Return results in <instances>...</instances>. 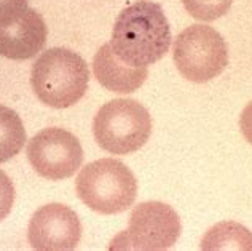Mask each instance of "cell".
I'll use <instances>...</instances> for the list:
<instances>
[{"instance_id": "obj_15", "label": "cell", "mask_w": 252, "mask_h": 251, "mask_svg": "<svg viewBox=\"0 0 252 251\" xmlns=\"http://www.w3.org/2000/svg\"><path fill=\"white\" fill-rule=\"evenodd\" d=\"M29 0H0V26L13 23L28 10Z\"/></svg>"}, {"instance_id": "obj_7", "label": "cell", "mask_w": 252, "mask_h": 251, "mask_svg": "<svg viewBox=\"0 0 252 251\" xmlns=\"http://www.w3.org/2000/svg\"><path fill=\"white\" fill-rule=\"evenodd\" d=\"M28 158L37 175L51 181L74 176L82 167L83 149L75 135L63 128H45L28 144Z\"/></svg>"}, {"instance_id": "obj_9", "label": "cell", "mask_w": 252, "mask_h": 251, "mask_svg": "<svg viewBox=\"0 0 252 251\" xmlns=\"http://www.w3.org/2000/svg\"><path fill=\"white\" fill-rule=\"evenodd\" d=\"M46 26L40 13L28 8L15 21L0 26V55L15 61L35 56L45 47Z\"/></svg>"}, {"instance_id": "obj_1", "label": "cell", "mask_w": 252, "mask_h": 251, "mask_svg": "<svg viewBox=\"0 0 252 251\" xmlns=\"http://www.w3.org/2000/svg\"><path fill=\"white\" fill-rule=\"evenodd\" d=\"M171 38V26L161 5L139 0L118 15L110 47L123 63L149 68L169 51Z\"/></svg>"}, {"instance_id": "obj_12", "label": "cell", "mask_w": 252, "mask_h": 251, "mask_svg": "<svg viewBox=\"0 0 252 251\" xmlns=\"http://www.w3.org/2000/svg\"><path fill=\"white\" fill-rule=\"evenodd\" d=\"M26 130L15 110L0 106V163L8 162L24 147Z\"/></svg>"}, {"instance_id": "obj_5", "label": "cell", "mask_w": 252, "mask_h": 251, "mask_svg": "<svg viewBox=\"0 0 252 251\" xmlns=\"http://www.w3.org/2000/svg\"><path fill=\"white\" fill-rule=\"evenodd\" d=\"M172 56L177 71L195 83L212 80L228 64V48L223 37L203 24L190 26L177 36Z\"/></svg>"}, {"instance_id": "obj_10", "label": "cell", "mask_w": 252, "mask_h": 251, "mask_svg": "<svg viewBox=\"0 0 252 251\" xmlns=\"http://www.w3.org/2000/svg\"><path fill=\"white\" fill-rule=\"evenodd\" d=\"M93 72L104 88L126 95L136 91L145 82L149 68H132L123 63L114 53L110 43H104L93 61Z\"/></svg>"}, {"instance_id": "obj_4", "label": "cell", "mask_w": 252, "mask_h": 251, "mask_svg": "<svg viewBox=\"0 0 252 251\" xmlns=\"http://www.w3.org/2000/svg\"><path fill=\"white\" fill-rule=\"evenodd\" d=\"M93 133L96 143L110 154H132L149 141L152 117L134 100H114L97 110Z\"/></svg>"}, {"instance_id": "obj_13", "label": "cell", "mask_w": 252, "mask_h": 251, "mask_svg": "<svg viewBox=\"0 0 252 251\" xmlns=\"http://www.w3.org/2000/svg\"><path fill=\"white\" fill-rule=\"evenodd\" d=\"M185 10L198 21H214L230 10L233 0H182Z\"/></svg>"}, {"instance_id": "obj_3", "label": "cell", "mask_w": 252, "mask_h": 251, "mask_svg": "<svg viewBox=\"0 0 252 251\" xmlns=\"http://www.w3.org/2000/svg\"><path fill=\"white\" fill-rule=\"evenodd\" d=\"M75 190L78 199L93 211L117 215L134 203L137 181L123 162L101 158L82 168L75 181Z\"/></svg>"}, {"instance_id": "obj_6", "label": "cell", "mask_w": 252, "mask_h": 251, "mask_svg": "<svg viewBox=\"0 0 252 251\" xmlns=\"http://www.w3.org/2000/svg\"><path fill=\"white\" fill-rule=\"evenodd\" d=\"M181 219L176 210L163 202H144L132 210L128 229L115 237L112 248L163 251L181 235Z\"/></svg>"}, {"instance_id": "obj_16", "label": "cell", "mask_w": 252, "mask_h": 251, "mask_svg": "<svg viewBox=\"0 0 252 251\" xmlns=\"http://www.w3.org/2000/svg\"><path fill=\"white\" fill-rule=\"evenodd\" d=\"M240 128L246 141L252 144V101L243 109L240 117Z\"/></svg>"}, {"instance_id": "obj_2", "label": "cell", "mask_w": 252, "mask_h": 251, "mask_svg": "<svg viewBox=\"0 0 252 251\" xmlns=\"http://www.w3.org/2000/svg\"><path fill=\"white\" fill-rule=\"evenodd\" d=\"M90 71L85 59L67 48L43 51L31 71V85L43 104L65 109L83 98L88 90Z\"/></svg>"}, {"instance_id": "obj_11", "label": "cell", "mask_w": 252, "mask_h": 251, "mask_svg": "<svg viewBox=\"0 0 252 251\" xmlns=\"http://www.w3.org/2000/svg\"><path fill=\"white\" fill-rule=\"evenodd\" d=\"M201 250H243L252 251V234L238 222H220L208 230L201 240Z\"/></svg>"}, {"instance_id": "obj_14", "label": "cell", "mask_w": 252, "mask_h": 251, "mask_svg": "<svg viewBox=\"0 0 252 251\" xmlns=\"http://www.w3.org/2000/svg\"><path fill=\"white\" fill-rule=\"evenodd\" d=\"M15 202V187L5 171L0 170V221L10 215Z\"/></svg>"}, {"instance_id": "obj_8", "label": "cell", "mask_w": 252, "mask_h": 251, "mask_svg": "<svg viewBox=\"0 0 252 251\" xmlns=\"http://www.w3.org/2000/svg\"><path fill=\"white\" fill-rule=\"evenodd\" d=\"M82 239V224L77 213L63 203L38 208L31 217L28 240L38 251H70Z\"/></svg>"}]
</instances>
